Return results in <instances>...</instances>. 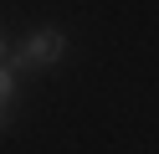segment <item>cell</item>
<instances>
[{"instance_id": "1", "label": "cell", "mask_w": 159, "mask_h": 154, "mask_svg": "<svg viewBox=\"0 0 159 154\" xmlns=\"http://www.w3.org/2000/svg\"><path fill=\"white\" fill-rule=\"evenodd\" d=\"M62 51H67V36L46 26V31H31V36L21 41V51H11L5 67H11V72H21V67H57Z\"/></svg>"}, {"instance_id": "2", "label": "cell", "mask_w": 159, "mask_h": 154, "mask_svg": "<svg viewBox=\"0 0 159 154\" xmlns=\"http://www.w3.org/2000/svg\"><path fill=\"white\" fill-rule=\"evenodd\" d=\"M11 103H16V72L0 62V108H11Z\"/></svg>"}, {"instance_id": "3", "label": "cell", "mask_w": 159, "mask_h": 154, "mask_svg": "<svg viewBox=\"0 0 159 154\" xmlns=\"http://www.w3.org/2000/svg\"><path fill=\"white\" fill-rule=\"evenodd\" d=\"M5 57H11V51H5V36H0V62H5Z\"/></svg>"}]
</instances>
